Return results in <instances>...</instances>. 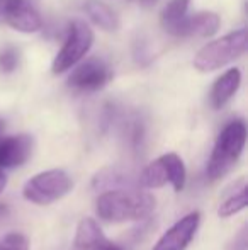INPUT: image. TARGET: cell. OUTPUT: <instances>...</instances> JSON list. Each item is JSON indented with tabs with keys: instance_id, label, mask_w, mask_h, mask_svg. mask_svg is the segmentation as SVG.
<instances>
[{
	"instance_id": "obj_1",
	"label": "cell",
	"mask_w": 248,
	"mask_h": 250,
	"mask_svg": "<svg viewBox=\"0 0 248 250\" xmlns=\"http://www.w3.org/2000/svg\"><path fill=\"white\" fill-rule=\"evenodd\" d=\"M155 206V198L141 189H107L95 201L97 214L107 223L143 221Z\"/></svg>"
},
{
	"instance_id": "obj_2",
	"label": "cell",
	"mask_w": 248,
	"mask_h": 250,
	"mask_svg": "<svg viewBox=\"0 0 248 250\" xmlns=\"http://www.w3.org/2000/svg\"><path fill=\"white\" fill-rule=\"evenodd\" d=\"M247 143V126L243 119L228 123L219 133L208 162L209 181L223 179L240 160Z\"/></svg>"
},
{
	"instance_id": "obj_3",
	"label": "cell",
	"mask_w": 248,
	"mask_h": 250,
	"mask_svg": "<svg viewBox=\"0 0 248 250\" xmlns=\"http://www.w3.org/2000/svg\"><path fill=\"white\" fill-rule=\"evenodd\" d=\"M248 44L247 29L235 31L216 41L204 44L194 58V66L199 72H214L245 55Z\"/></svg>"
},
{
	"instance_id": "obj_4",
	"label": "cell",
	"mask_w": 248,
	"mask_h": 250,
	"mask_svg": "<svg viewBox=\"0 0 248 250\" xmlns=\"http://www.w3.org/2000/svg\"><path fill=\"white\" fill-rule=\"evenodd\" d=\"M73 189V181L61 168L43 170L24 184L22 196L38 206H48L60 201Z\"/></svg>"
},
{
	"instance_id": "obj_5",
	"label": "cell",
	"mask_w": 248,
	"mask_h": 250,
	"mask_svg": "<svg viewBox=\"0 0 248 250\" xmlns=\"http://www.w3.org/2000/svg\"><path fill=\"white\" fill-rule=\"evenodd\" d=\"M187 170L184 160L177 153L160 155L143 168L139 175V186L145 189H160L170 184L175 192L186 188Z\"/></svg>"
},
{
	"instance_id": "obj_6",
	"label": "cell",
	"mask_w": 248,
	"mask_h": 250,
	"mask_svg": "<svg viewBox=\"0 0 248 250\" xmlns=\"http://www.w3.org/2000/svg\"><path fill=\"white\" fill-rule=\"evenodd\" d=\"M94 44V31L87 26L83 21H75L70 26L68 36L63 43L61 50L55 56L51 70L53 73H63L75 66L87 53L90 51Z\"/></svg>"
},
{
	"instance_id": "obj_7",
	"label": "cell",
	"mask_w": 248,
	"mask_h": 250,
	"mask_svg": "<svg viewBox=\"0 0 248 250\" xmlns=\"http://www.w3.org/2000/svg\"><path fill=\"white\" fill-rule=\"evenodd\" d=\"M111 68L106 62L99 58H90L78 65L68 77V85L80 92H95L109 83Z\"/></svg>"
},
{
	"instance_id": "obj_8",
	"label": "cell",
	"mask_w": 248,
	"mask_h": 250,
	"mask_svg": "<svg viewBox=\"0 0 248 250\" xmlns=\"http://www.w3.org/2000/svg\"><path fill=\"white\" fill-rule=\"evenodd\" d=\"M199 225H201L199 211L186 214L158 238L153 250H186L194 240Z\"/></svg>"
},
{
	"instance_id": "obj_9",
	"label": "cell",
	"mask_w": 248,
	"mask_h": 250,
	"mask_svg": "<svg viewBox=\"0 0 248 250\" xmlns=\"http://www.w3.org/2000/svg\"><path fill=\"white\" fill-rule=\"evenodd\" d=\"M33 153V138L29 135L0 136V168L19 167Z\"/></svg>"
},
{
	"instance_id": "obj_10",
	"label": "cell",
	"mask_w": 248,
	"mask_h": 250,
	"mask_svg": "<svg viewBox=\"0 0 248 250\" xmlns=\"http://www.w3.org/2000/svg\"><path fill=\"white\" fill-rule=\"evenodd\" d=\"M3 19L7 21V24H9L10 27H14L16 31H20V33H26V34L36 33V31H39L41 26H43L41 16L27 0H17Z\"/></svg>"
},
{
	"instance_id": "obj_11",
	"label": "cell",
	"mask_w": 248,
	"mask_h": 250,
	"mask_svg": "<svg viewBox=\"0 0 248 250\" xmlns=\"http://www.w3.org/2000/svg\"><path fill=\"white\" fill-rule=\"evenodd\" d=\"M221 26V19L216 12H197L194 16H187L182 24L179 38H209L218 33Z\"/></svg>"
},
{
	"instance_id": "obj_12",
	"label": "cell",
	"mask_w": 248,
	"mask_h": 250,
	"mask_svg": "<svg viewBox=\"0 0 248 250\" xmlns=\"http://www.w3.org/2000/svg\"><path fill=\"white\" fill-rule=\"evenodd\" d=\"M242 83V72L238 68H229L214 82L211 89V105L214 109H221L231 101V97L236 94Z\"/></svg>"
},
{
	"instance_id": "obj_13",
	"label": "cell",
	"mask_w": 248,
	"mask_h": 250,
	"mask_svg": "<svg viewBox=\"0 0 248 250\" xmlns=\"http://www.w3.org/2000/svg\"><path fill=\"white\" fill-rule=\"evenodd\" d=\"M107 242L102 228L99 227L94 218H83L80 220L75 233V250H99Z\"/></svg>"
},
{
	"instance_id": "obj_14",
	"label": "cell",
	"mask_w": 248,
	"mask_h": 250,
	"mask_svg": "<svg viewBox=\"0 0 248 250\" xmlns=\"http://www.w3.org/2000/svg\"><path fill=\"white\" fill-rule=\"evenodd\" d=\"M247 204H248L247 179L242 177L226 191L225 201L219 204L218 214H219V218H229V216H233V214L245 209Z\"/></svg>"
},
{
	"instance_id": "obj_15",
	"label": "cell",
	"mask_w": 248,
	"mask_h": 250,
	"mask_svg": "<svg viewBox=\"0 0 248 250\" xmlns=\"http://www.w3.org/2000/svg\"><path fill=\"white\" fill-rule=\"evenodd\" d=\"M189 2L191 0H170L165 5V9L162 10L160 22H162L163 29L172 36H180V29H182V24L187 17Z\"/></svg>"
},
{
	"instance_id": "obj_16",
	"label": "cell",
	"mask_w": 248,
	"mask_h": 250,
	"mask_svg": "<svg viewBox=\"0 0 248 250\" xmlns=\"http://www.w3.org/2000/svg\"><path fill=\"white\" fill-rule=\"evenodd\" d=\"M83 9L90 21L102 31H116L119 27V19L116 12L100 0H87Z\"/></svg>"
},
{
	"instance_id": "obj_17",
	"label": "cell",
	"mask_w": 248,
	"mask_h": 250,
	"mask_svg": "<svg viewBox=\"0 0 248 250\" xmlns=\"http://www.w3.org/2000/svg\"><path fill=\"white\" fill-rule=\"evenodd\" d=\"M0 250H29V240L26 235L12 231L0 238Z\"/></svg>"
},
{
	"instance_id": "obj_18",
	"label": "cell",
	"mask_w": 248,
	"mask_h": 250,
	"mask_svg": "<svg viewBox=\"0 0 248 250\" xmlns=\"http://www.w3.org/2000/svg\"><path fill=\"white\" fill-rule=\"evenodd\" d=\"M19 65V53L14 48H7L0 53V72L10 73L17 68Z\"/></svg>"
},
{
	"instance_id": "obj_19",
	"label": "cell",
	"mask_w": 248,
	"mask_h": 250,
	"mask_svg": "<svg viewBox=\"0 0 248 250\" xmlns=\"http://www.w3.org/2000/svg\"><path fill=\"white\" fill-rule=\"evenodd\" d=\"M16 2L17 0H0V19H3L7 16V12L12 9V5Z\"/></svg>"
},
{
	"instance_id": "obj_20",
	"label": "cell",
	"mask_w": 248,
	"mask_h": 250,
	"mask_svg": "<svg viewBox=\"0 0 248 250\" xmlns=\"http://www.w3.org/2000/svg\"><path fill=\"white\" fill-rule=\"evenodd\" d=\"M99 250H124V249L121 247V245H117V244H113V242H111V240H107L106 244H104L102 247H100Z\"/></svg>"
},
{
	"instance_id": "obj_21",
	"label": "cell",
	"mask_w": 248,
	"mask_h": 250,
	"mask_svg": "<svg viewBox=\"0 0 248 250\" xmlns=\"http://www.w3.org/2000/svg\"><path fill=\"white\" fill-rule=\"evenodd\" d=\"M5 188H7V175H5V172L0 168V192H3Z\"/></svg>"
},
{
	"instance_id": "obj_22",
	"label": "cell",
	"mask_w": 248,
	"mask_h": 250,
	"mask_svg": "<svg viewBox=\"0 0 248 250\" xmlns=\"http://www.w3.org/2000/svg\"><path fill=\"white\" fill-rule=\"evenodd\" d=\"M156 2H158V0H139V3H141L143 7H146V9H150V7H153Z\"/></svg>"
},
{
	"instance_id": "obj_23",
	"label": "cell",
	"mask_w": 248,
	"mask_h": 250,
	"mask_svg": "<svg viewBox=\"0 0 248 250\" xmlns=\"http://www.w3.org/2000/svg\"><path fill=\"white\" fill-rule=\"evenodd\" d=\"M3 129H5V125H3V121H0V136H2Z\"/></svg>"
}]
</instances>
